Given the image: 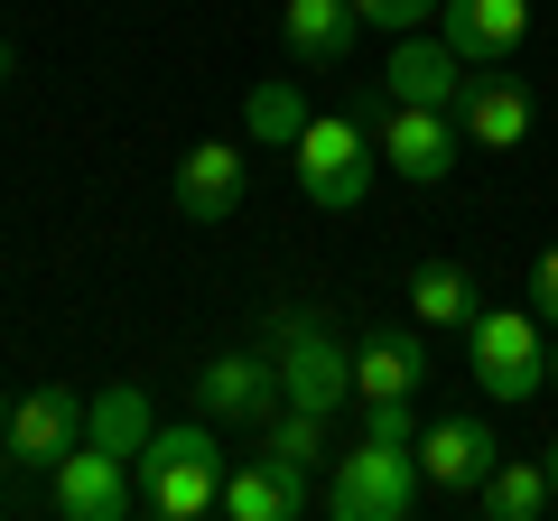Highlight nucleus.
Masks as SVG:
<instances>
[{
  "mask_svg": "<svg viewBox=\"0 0 558 521\" xmlns=\"http://www.w3.org/2000/svg\"><path fill=\"white\" fill-rule=\"evenodd\" d=\"M270 363H279V401L289 410H326L336 420L354 401V344L336 336V317H279L270 326Z\"/></svg>",
  "mask_w": 558,
  "mask_h": 521,
  "instance_id": "3",
  "label": "nucleus"
},
{
  "mask_svg": "<svg viewBox=\"0 0 558 521\" xmlns=\"http://www.w3.org/2000/svg\"><path fill=\"white\" fill-rule=\"evenodd\" d=\"M0 438H10V401H0Z\"/></svg>",
  "mask_w": 558,
  "mask_h": 521,
  "instance_id": "27",
  "label": "nucleus"
},
{
  "mask_svg": "<svg viewBox=\"0 0 558 521\" xmlns=\"http://www.w3.org/2000/svg\"><path fill=\"white\" fill-rule=\"evenodd\" d=\"M168 196H178L186 223H233L242 196H252V149H242V141H196V149H178Z\"/></svg>",
  "mask_w": 558,
  "mask_h": 521,
  "instance_id": "8",
  "label": "nucleus"
},
{
  "mask_svg": "<svg viewBox=\"0 0 558 521\" xmlns=\"http://www.w3.org/2000/svg\"><path fill=\"white\" fill-rule=\"evenodd\" d=\"M373 149H381V168H391L400 186H438L447 168H457L465 131H457V112H438V102H381L373 112Z\"/></svg>",
  "mask_w": 558,
  "mask_h": 521,
  "instance_id": "6",
  "label": "nucleus"
},
{
  "mask_svg": "<svg viewBox=\"0 0 558 521\" xmlns=\"http://www.w3.org/2000/svg\"><path fill=\"white\" fill-rule=\"evenodd\" d=\"M289 178H299V196H307V205H326V215H354V205L373 196V178H381L373 121L317 112L299 141H289Z\"/></svg>",
  "mask_w": 558,
  "mask_h": 521,
  "instance_id": "2",
  "label": "nucleus"
},
{
  "mask_svg": "<svg viewBox=\"0 0 558 521\" xmlns=\"http://www.w3.org/2000/svg\"><path fill=\"white\" fill-rule=\"evenodd\" d=\"M400 299H410V317H418V326H465L484 289H475V270H465V260H418Z\"/></svg>",
  "mask_w": 558,
  "mask_h": 521,
  "instance_id": "19",
  "label": "nucleus"
},
{
  "mask_svg": "<svg viewBox=\"0 0 558 521\" xmlns=\"http://www.w3.org/2000/svg\"><path fill=\"white\" fill-rule=\"evenodd\" d=\"M363 438H381V447H418V410H410V401H363Z\"/></svg>",
  "mask_w": 558,
  "mask_h": 521,
  "instance_id": "24",
  "label": "nucleus"
},
{
  "mask_svg": "<svg viewBox=\"0 0 558 521\" xmlns=\"http://www.w3.org/2000/svg\"><path fill=\"white\" fill-rule=\"evenodd\" d=\"M84 438L112 447V457H140V447L159 438V420H149V391H140V381H112V391H94V401H84Z\"/></svg>",
  "mask_w": 558,
  "mask_h": 521,
  "instance_id": "18",
  "label": "nucleus"
},
{
  "mask_svg": "<svg viewBox=\"0 0 558 521\" xmlns=\"http://www.w3.org/2000/svg\"><path fill=\"white\" fill-rule=\"evenodd\" d=\"M465 75L475 65L457 57L447 38H391V65H381V102H438V112H457V94H465Z\"/></svg>",
  "mask_w": 558,
  "mask_h": 521,
  "instance_id": "13",
  "label": "nucleus"
},
{
  "mask_svg": "<svg viewBox=\"0 0 558 521\" xmlns=\"http://www.w3.org/2000/svg\"><path fill=\"white\" fill-rule=\"evenodd\" d=\"M75 447H84V391L38 381V391H20V401H10V438H0V457L20 465V475H57Z\"/></svg>",
  "mask_w": 558,
  "mask_h": 521,
  "instance_id": "7",
  "label": "nucleus"
},
{
  "mask_svg": "<svg viewBox=\"0 0 558 521\" xmlns=\"http://www.w3.org/2000/svg\"><path fill=\"white\" fill-rule=\"evenodd\" d=\"M363 38V10L354 0H289L279 10V47H289V65L299 75H326V65H344Z\"/></svg>",
  "mask_w": 558,
  "mask_h": 521,
  "instance_id": "15",
  "label": "nucleus"
},
{
  "mask_svg": "<svg viewBox=\"0 0 558 521\" xmlns=\"http://www.w3.org/2000/svg\"><path fill=\"white\" fill-rule=\"evenodd\" d=\"M223 512L233 521H299L307 512V465L299 457H242V465H223Z\"/></svg>",
  "mask_w": 558,
  "mask_h": 521,
  "instance_id": "14",
  "label": "nucleus"
},
{
  "mask_svg": "<svg viewBox=\"0 0 558 521\" xmlns=\"http://www.w3.org/2000/svg\"><path fill=\"white\" fill-rule=\"evenodd\" d=\"M531 307H539V326H558V242L531 260Z\"/></svg>",
  "mask_w": 558,
  "mask_h": 521,
  "instance_id": "25",
  "label": "nucleus"
},
{
  "mask_svg": "<svg viewBox=\"0 0 558 521\" xmlns=\"http://www.w3.org/2000/svg\"><path fill=\"white\" fill-rule=\"evenodd\" d=\"M494 465H502V438H494L484 420H438V428H418V475L438 484V494H475Z\"/></svg>",
  "mask_w": 558,
  "mask_h": 521,
  "instance_id": "16",
  "label": "nucleus"
},
{
  "mask_svg": "<svg viewBox=\"0 0 558 521\" xmlns=\"http://www.w3.org/2000/svg\"><path fill=\"white\" fill-rule=\"evenodd\" d=\"M438 38L465 65H512L531 38V0H438Z\"/></svg>",
  "mask_w": 558,
  "mask_h": 521,
  "instance_id": "12",
  "label": "nucleus"
},
{
  "mask_svg": "<svg viewBox=\"0 0 558 521\" xmlns=\"http://www.w3.org/2000/svg\"><path fill=\"white\" fill-rule=\"evenodd\" d=\"M465 373H475L484 401H539V381H549L539 307H475L465 317Z\"/></svg>",
  "mask_w": 558,
  "mask_h": 521,
  "instance_id": "4",
  "label": "nucleus"
},
{
  "mask_svg": "<svg viewBox=\"0 0 558 521\" xmlns=\"http://www.w3.org/2000/svg\"><path fill=\"white\" fill-rule=\"evenodd\" d=\"M47 502H57L65 521H121L140 502V465L131 457H112V447H94L84 438L75 457L57 465V475H47Z\"/></svg>",
  "mask_w": 558,
  "mask_h": 521,
  "instance_id": "9",
  "label": "nucleus"
},
{
  "mask_svg": "<svg viewBox=\"0 0 558 521\" xmlns=\"http://www.w3.org/2000/svg\"><path fill=\"white\" fill-rule=\"evenodd\" d=\"M354 10H363V28H381V38H410V28L438 20V0H354Z\"/></svg>",
  "mask_w": 558,
  "mask_h": 521,
  "instance_id": "23",
  "label": "nucleus"
},
{
  "mask_svg": "<svg viewBox=\"0 0 558 521\" xmlns=\"http://www.w3.org/2000/svg\"><path fill=\"white\" fill-rule=\"evenodd\" d=\"M307 94H299V75H270V84H252V102H242V141L252 149H289L307 131Z\"/></svg>",
  "mask_w": 558,
  "mask_h": 521,
  "instance_id": "20",
  "label": "nucleus"
},
{
  "mask_svg": "<svg viewBox=\"0 0 558 521\" xmlns=\"http://www.w3.org/2000/svg\"><path fill=\"white\" fill-rule=\"evenodd\" d=\"M549 381H558V354H549Z\"/></svg>",
  "mask_w": 558,
  "mask_h": 521,
  "instance_id": "29",
  "label": "nucleus"
},
{
  "mask_svg": "<svg viewBox=\"0 0 558 521\" xmlns=\"http://www.w3.org/2000/svg\"><path fill=\"white\" fill-rule=\"evenodd\" d=\"M196 410L215 428H270L279 420V363L270 354H215L196 373Z\"/></svg>",
  "mask_w": 558,
  "mask_h": 521,
  "instance_id": "10",
  "label": "nucleus"
},
{
  "mask_svg": "<svg viewBox=\"0 0 558 521\" xmlns=\"http://www.w3.org/2000/svg\"><path fill=\"white\" fill-rule=\"evenodd\" d=\"M549 502H558L549 465H521V457H502L494 475L475 484V512H484V521H531V512H549Z\"/></svg>",
  "mask_w": 558,
  "mask_h": 521,
  "instance_id": "21",
  "label": "nucleus"
},
{
  "mask_svg": "<svg viewBox=\"0 0 558 521\" xmlns=\"http://www.w3.org/2000/svg\"><path fill=\"white\" fill-rule=\"evenodd\" d=\"M549 484H558V447H549Z\"/></svg>",
  "mask_w": 558,
  "mask_h": 521,
  "instance_id": "28",
  "label": "nucleus"
},
{
  "mask_svg": "<svg viewBox=\"0 0 558 521\" xmlns=\"http://www.w3.org/2000/svg\"><path fill=\"white\" fill-rule=\"evenodd\" d=\"M10 75H20V47H10V38H0V84H10Z\"/></svg>",
  "mask_w": 558,
  "mask_h": 521,
  "instance_id": "26",
  "label": "nucleus"
},
{
  "mask_svg": "<svg viewBox=\"0 0 558 521\" xmlns=\"http://www.w3.org/2000/svg\"><path fill=\"white\" fill-rule=\"evenodd\" d=\"M418 381H428L418 326H373L354 344V401H418Z\"/></svg>",
  "mask_w": 558,
  "mask_h": 521,
  "instance_id": "17",
  "label": "nucleus"
},
{
  "mask_svg": "<svg viewBox=\"0 0 558 521\" xmlns=\"http://www.w3.org/2000/svg\"><path fill=\"white\" fill-rule=\"evenodd\" d=\"M140 502L159 521H196V512H215L223 502V447H215V420H178V428H159V438L140 447Z\"/></svg>",
  "mask_w": 558,
  "mask_h": 521,
  "instance_id": "1",
  "label": "nucleus"
},
{
  "mask_svg": "<svg viewBox=\"0 0 558 521\" xmlns=\"http://www.w3.org/2000/svg\"><path fill=\"white\" fill-rule=\"evenodd\" d=\"M418 447H381V438H354L326 475V512L336 521H400L418 502Z\"/></svg>",
  "mask_w": 558,
  "mask_h": 521,
  "instance_id": "5",
  "label": "nucleus"
},
{
  "mask_svg": "<svg viewBox=\"0 0 558 521\" xmlns=\"http://www.w3.org/2000/svg\"><path fill=\"white\" fill-rule=\"evenodd\" d=\"M531 121H539V102H531V84H521V75H494V65L465 75V94H457L465 149H521V141H531Z\"/></svg>",
  "mask_w": 558,
  "mask_h": 521,
  "instance_id": "11",
  "label": "nucleus"
},
{
  "mask_svg": "<svg viewBox=\"0 0 558 521\" xmlns=\"http://www.w3.org/2000/svg\"><path fill=\"white\" fill-rule=\"evenodd\" d=\"M326 428H336L326 410H289V401H279V420H270V438H260V447H270V457H299V465H317Z\"/></svg>",
  "mask_w": 558,
  "mask_h": 521,
  "instance_id": "22",
  "label": "nucleus"
}]
</instances>
